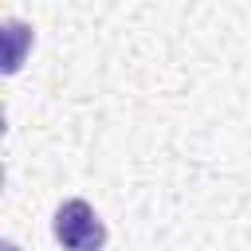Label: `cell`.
I'll return each mask as SVG.
<instances>
[{
    "mask_svg": "<svg viewBox=\"0 0 251 251\" xmlns=\"http://www.w3.org/2000/svg\"><path fill=\"white\" fill-rule=\"evenodd\" d=\"M51 235L63 251H106V220L98 216V208L82 196H67L59 200L55 216H51Z\"/></svg>",
    "mask_w": 251,
    "mask_h": 251,
    "instance_id": "6da1fadb",
    "label": "cell"
},
{
    "mask_svg": "<svg viewBox=\"0 0 251 251\" xmlns=\"http://www.w3.org/2000/svg\"><path fill=\"white\" fill-rule=\"evenodd\" d=\"M4 39H8V55H4V71L16 75L24 67V51L35 43V27L24 20H4Z\"/></svg>",
    "mask_w": 251,
    "mask_h": 251,
    "instance_id": "7a4b0ae2",
    "label": "cell"
},
{
    "mask_svg": "<svg viewBox=\"0 0 251 251\" xmlns=\"http://www.w3.org/2000/svg\"><path fill=\"white\" fill-rule=\"evenodd\" d=\"M4 251H20V247H16V243H12V239H8V243H4Z\"/></svg>",
    "mask_w": 251,
    "mask_h": 251,
    "instance_id": "3957f363",
    "label": "cell"
}]
</instances>
